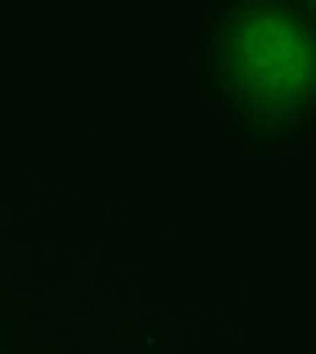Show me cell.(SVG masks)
<instances>
[{
    "label": "cell",
    "mask_w": 316,
    "mask_h": 354,
    "mask_svg": "<svg viewBox=\"0 0 316 354\" xmlns=\"http://www.w3.org/2000/svg\"><path fill=\"white\" fill-rule=\"evenodd\" d=\"M205 59L226 117L249 135H290L316 117V16L301 0L226 3Z\"/></svg>",
    "instance_id": "cell-1"
},
{
    "label": "cell",
    "mask_w": 316,
    "mask_h": 354,
    "mask_svg": "<svg viewBox=\"0 0 316 354\" xmlns=\"http://www.w3.org/2000/svg\"><path fill=\"white\" fill-rule=\"evenodd\" d=\"M301 3H304V6H306V8L316 16V0H301Z\"/></svg>",
    "instance_id": "cell-2"
}]
</instances>
